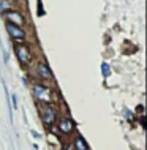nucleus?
Instances as JSON below:
<instances>
[{
	"mask_svg": "<svg viewBox=\"0 0 147 150\" xmlns=\"http://www.w3.org/2000/svg\"><path fill=\"white\" fill-rule=\"evenodd\" d=\"M33 95L40 103H44V104H49L51 101L55 100L54 98V92L46 86H41V84H35L33 86Z\"/></svg>",
	"mask_w": 147,
	"mask_h": 150,
	"instance_id": "obj_1",
	"label": "nucleus"
},
{
	"mask_svg": "<svg viewBox=\"0 0 147 150\" xmlns=\"http://www.w3.org/2000/svg\"><path fill=\"white\" fill-rule=\"evenodd\" d=\"M40 115H41V120H43V123L46 125V128H51L52 125L55 123L57 112H55V109L52 108V106H49V104H46V106L41 108V111H40Z\"/></svg>",
	"mask_w": 147,
	"mask_h": 150,
	"instance_id": "obj_2",
	"label": "nucleus"
},
{
	"mask_svg": "<svg viewBox=\"0 0 147 150\" xmlns=\"http://www.w3.org/2000/svg\"><path fill=\"white\" fill-rule=\"evenodd\" d=\"M14 52H16L19 62H21L22 65L32 63V52H30V47H28L27 44H16Z\"/></svg>",
	"mask_w": 147,
	"mask_h": 150,
	"instance_id": "obj_3",
	"label": "nucleus"
},
{
	"mask_svg": "<svg viewBox=\"0 0 147 150\" xmlns=\"http://www.w3.org/2000/svg\"><path fill=\"white\" fill-rule=\"evenodd\" d=\"M5 18L8 19V24H13L16 27H22L26 24V18L16 10H8L5 13Z\"/></svg>",
	"mask_w": 147,
	"mask_h": 150,
	"instance_id": "obj_4",
	"label": "nucleus"
},
{
	"mask_svg": "<svg viewBox=\"0 0 147 150\" xmlns=\"http://www.w3.org/2000/svg\"><path fill=\"white\" fill-rule=\"evenodd\" d=\"M6 30H8V33L13 36L14 41H24V38H26V32H24L22 27H16L13 24L6 22Z\"/></svg>",
	"mask_w": 147,
	"mask_h": 150,
	"instance_id": "obj_5",
	"label": "nucleus"
},
{
	"mask_svg": "<svg viewBox=\"0 0 147 150\" xmlns=\"http://www.w3.org/2000/svg\"><path fill=\"white\" fill-rule=\"evenodd\" d=\"M36 73H38V76L41 79H46V81H52V79H54L51 68H49L44 62H40L38 63V67H36Z\"/></svg>",
	"mask_w": 147,
	"mask_h": 150,
	"instance_id": "obj_6",
	"label": "nucleus"
},
{
	"mask_svg": "<svg viewBox=\"0 0 147 150\" xmlns=\"http://www.w3.org/2000/svg\"><path fill=\"white\" fill-rule=\"evenodd\" d=\"M59 128L63 134H70V133H73V129H75V122H73L70 117H65V119L60 120Z\"/></svg>",
	"mask_w": 147,
	"mask_h": 150,
	"instance_id": "obj_7",
	"label": "nucleus"
},
{
	"mask_svg": "<svg viewBox=\"0 0 147 150\" xmlns=\"http://www.w3.org/2000/svg\"><path fill=\"white\" fill-rule=\"evenodd\" d=\"M73 147H75V150H89L87 142H85L81 136H76L75 137V144H73Z\"/></svg>",
	"mask_w": 147,
	"mask_h": 150,
	"instance_id": "obj_8",
	"label": "nucleus"
},
{
	"mask_svg": "<svg viewBox=\"0 0 147 150\" xmlns=\"http://www.w3.org/2000/svg\"><path fill=\"white\" fill-rule=\"evenodd\" d=\"M101 71H103L104 78H108V76L111 74V67H109L108 63H103V65H101Z\"/></svg>",
	"mask_w": 147,
	"mask_h": 150,
	"instance_id": "obj_9",
	"label": "nucleus"
},
{
	"mask_svg": "<svg viewBox=\"0 0 147 150\" xmlns=\"http://www.w3.org/2000/svg\"><path fill=\"white\" fill-rule=\"evenodd\" d=\"M38 14H40V16H43V14H44V11H43V3H41V0H38Z\"/></svg>",
	"mask_w": 147,
	"mask_h": 150,
	"instance_id": "obj_10",
	"label": "nucleus"
},
{
	"mask_svg": "<svg viewBox=\"0 0 147 150\" xmlns=\"http://www.w3.org/2000/svg\"><path fill=\"white\" fill-rule=\"evenodd\" d=\"M11 101H13V106L18 108V96H16V95H11Z\"/></svg>",
	"mask_w": 147,
	"mask_h": 150,
	"instance_id": "obj_11",
	"label": "nucleus"
},
{
	"mask_svg": "<svg viewBox=\"0 0 147 150\" xmlns=\"http://www.w3.org/2000/svg\"><path fill=\"white\" fill-rule=\"evenodd\" d=\"M62 150H75V147H73V144H68V145H65Z\"/></svg>",
	"mask_w": 147,
	"mask_h": 150,
	"instance_id": "obj_12",
	"label": "nucleus"
}]
</instances>
